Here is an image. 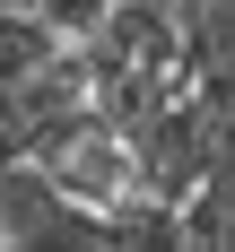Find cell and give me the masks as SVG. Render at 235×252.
I'll list each match as a JSON object with an SVG mask.
<instances>
[{
	"mask_svg": "<svg viewBox=\"0 0 235 252\" xmlns=\"http://www.w3.org/2000/svg\"><path fill=\"white\" fill-rule=\"evenodd\" d=\"M183 26V87L209 122H235V9H174Z\"/></svg>",
	"mask_w": 235,
	"mask_h": 252,
	"instance_id": "277c9868",
	"label": "cell"
},
{
	"mask_svg": "<svg viewBox=\"0 0 235 252\" xmlns=\"http://www.w3.org/2000/svg\"><path fill=\"white\" fill-rule=\"evenodd\" d=\"M0 252H113V226L78 218L35 165L0 174Z\"/></svg>",
	"mask_w": 235,
	"mask_h": 252,
	"instance_id": "3957f363",
	"label": "cell"
},
{
	"mask_svg": "<svg viewBox=\"0 0 235 252\" xmlns=\"http://www.w3.org/2000/svg\"><path fill=\"white\" fill-rule=\"evenodd\" d=\"M26 165H35V174H44L78 218H96V226H122L131 209H148V200H139V157H131V139L104 122L96 104L70 113L52 139H35Z\"/></svg>",
	"mask_w": 235,
	"mask_h": 252,
	"instance_id": "6da1fadb",
	"label": "cell"
},
{
	"mask_svg": "<svg viewBox=\"0 0 235 252\" xmlns=\"http://www.w3.org/2000/svg\"><path fill=\"white\" fill-rule=\"evenodd\" d=\"M52 61H70V44L52 35L44 9H0V96L26 87V78H44Z\"/></svg>",
	"mask_w": 235,
	"mask_h": 252,
	"instance_id": "5b68a950",
	"label": "cell"
},
{
	"mask_svg": "<svg viewBox=\"0 0 235 252\" xmlns=\"http://www.w3.org/2000/svg\"><path fill=\"white\" fill-rule=\"evenodd\" d=\"M131 157H139V200L174 218V209L201 191L209 157H218V122L201 113V96H174L148 130H139V139H131Z\"/></svg>",
	"mask_w": 235,
	"mask_h": 252,
	"instance_id": "7a4b0ae2",
	"label": "cell"
}]
</instances>
